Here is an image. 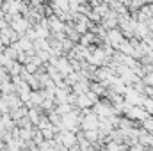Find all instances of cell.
I'll list each match as a JSON object with an SVG mask.
<instances>
[{
	"label": "cell",
	"instance_id": "cell-5",
	"mask_svg": "<svg viewBox=\"0 0 153 151\" xmlns=\"http://www.w3.org/2000/svg\"><path fill=\"white\" fill-rule=\"evenodd\" d=\"M0 115H2V110H0Z\"/></svg>",
	"mask_w": 153,
	"mask_h": 151
},
{
	"label": "cell",
	"instance_id": "cell-4",
	"mask_svg": "<svg viewBox=\"0 0 153 151\" xmlns=\"http://www.w3.org/2000/svg\"><path fill=\"white\" fill-rule=\"evenodd\" d=\"M4 50H5V44H4V41L0 38V52H4Z\"/></svg>",
	"mask_w": 153,
	"mask_h": 151
},
{
	"label": "cell",
	"instance_id": "cell-2",
	"mask_svg": "<svg viewBox=\"0 0 153 151\" xmlns=\"http://www.w3.org/2000/svg\"><path fill=\"white\" fill-rule=\"evenodd\" d=\"M76 105H78L80 109H89V107L94 105V103H93V100L84 93V94H78V98H76Z\"/></svg>",
	"mask_w": 153,
	"mask_h": 151
},
{
	"label": "cell",
	"instance_id": "cell-3",
	"mask_svg": "<svg viewBox=\"0 0 153 151\" xmlns=\"http://www.w3.org/2000/svg\"><path fill=\"white\" fill-rule=\"evenodd\" d=\"M11 93H16V85L13 80H7V82H2L0 84V94H11Z\"/></svg>",
	"mask_w": 153,
	"mask_h": 151
},
{
	"label": "cell",
	"instance_id": "cell-1",
	"mask_svg": "<svg viewBox=\"0 0 153 151\" xmlns=\"http://www.w3.org/2000/svg\"><path fill=\"white\" fill-rule=\"evenodd\" d=\"M9 114H11V117H13V119H14V123H16V121H20L23 115H27V114H29V107H27V105L16 107V109H13Z\"/></svg>",
	"mask_w": 153,
	"mask_h": 151
}]
</instances>
